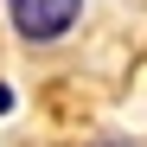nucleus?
<instances>
[{"label": "nucleus", "mask_w": 147, "mask_h": 147, "mask_svg": "<svg viewBox=\"0 0 147 147\" xmlns=\"http://www.w3.org/2000/svg\"><path fill=\"white\" fill-rule=\"evenodd\" d=\"M7 109H13V90H7V83H0V115H7Z\"/></svg>", "instance_id": "obj_2"}, {"label": "nucleus", "mask_w": 147, "mask_h": 147, "mask_svg": "<svg viewBox=\"0 0 147 147\" xmlns=\"http://www.w3.org/2000/svg\"><path fill=\"white\" fill-rule=\"evenodd\" d=\"M102 147H121V141H102Z\"/></svg>", "instance_id": "obj_3"}, {"label": "nucleus", "mask_w": 147, "mask_h": 147, "mask_svg": "<svg viewBox=\"0 0 147 147\" xmlns=\"http://www.w3.org/2000/svg\"><path fill=\"white\" fill-rule=\"evenodd\" d=\"M77 13H83V0H7L13 32H19V38H32V45L64 38L70 26H77Z\"/></svg>", "instance_id": "obj_1"}]
</instances>
